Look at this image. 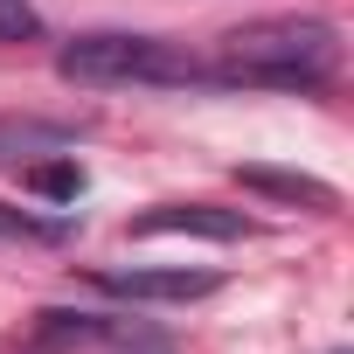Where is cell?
<instances>
[{
  "label": "cell",
  "mask_w": 354,
  "mask_h": 354,
  "mask_svg": "<svg viewBox=\"0 0 354 354\" xmlns=\"http://www.w3.org/2000/svg\"><path fill=\"white\" fill-rule=\"evenodd\" d=\"M216 84H264V91H313L340 70V28L319 15H271L243 21L216 42Z\"/></svg>",
  "instance_id": "obj_1"
},
{
  "label": "cell",
  "mask_w": 354,
  "mask_h": 354,
  "mask_svg": "<svg viewBox=\"0 0 354 354\" xmlns=\"http://www.w3.org/2000/svg\"><path fill=\"white\" fill-rule=\"evenodd\" d=\"M56 70L70 84H216V70L167 35H125V28H97L63 42Z\"/></svg>",
  "instance_id": "obj_2"
},
{
  "label": "cell",
  "mask_w": 354,
  "mask_h": 354,
  "mask_svg": "<svg viewBox=\"0 0 354 354\" xmlns=\"http://www.w3.org/2000/svg\"><path fill=\"white\" fill-rule=\"evenodd\" d=\"M250 230L257 223L243 209H216V202H160L125 223V236H209V243H243Z\"/></svg>",
  "instance_id": "obj_3"
},
{
  "label": "cell",
  "mask_w": 354,
  "mask_h": 354,
  "mask_svg": "<svg viewBox=\"0 0 354 354\" xmlns=\"http://www.w3.org/2000/svg\"><path fill=\"white\" fill-rule=\"evenodd\" d=\"M84 139V125L77 118H21V111H8L0 118V167H28V160H49V153H70Z\"/></svg>",
  "instance_id": "obj_4"
},
{
  "label": "cell",
  "mask_w": 354,
  "mask_h": 354,
  "mask_svg": "<svg viewBox=\"0 0 354 354\" xmlns=\"http://www.w3.org/2000/svg\"><path fill=\"white\" fill-rule=\"evenodd\" d=\"M97 285L118 299H146V306H188V299H209L223 278L216 271H104Z\"/></svg>",
  "instance_id": "obj_5"
},
{
  "label": "cell",
  "mask_w": 354,
  "mask_h": 354,
  "mask_svg": "<svg viewBox=\"0 0 354 354\" xmlns=\"http://www.w3.org/2000/svg\"><path fill=\"white\" fill-rule=\"evenodd\" d=\"M236 181L257 188V195H278V202H306V209H333L340 195L313 174H285V167H236Z\"/></svg>",
  "instance_id": "obj_6"
},
{
  "label": "cell",
  "mask_w": 354,
  "mask_h": 354,
  "mask_svg": "<svg viewBox=\"0 0 354 354\" xmlns=\"http://www.w3.org/2000/svg\"><path fill=\"white\" fill-rule=\"evenodd\" d=\"M21 181H28L35 195H49V202H77V195H84V167H77V153H70V160H28Z\"/></svg>",
  "instance_id": "obj_7"
},
{
  "label": "cell",
  "mask_w": 354,
  "mask_h": 354,
  "mask_svg": "<svg viewBox=\"0 0 354 354\" xmlns=\"http://www.w3.org/2000/svg\"><path fill=\"white\" fill-rule=\"evenodd\" d=\"M42 21H35V8L28 0H0V42H28Z\"/></svg>",
  "instance_id": "obj_8"
}]
</instances>
